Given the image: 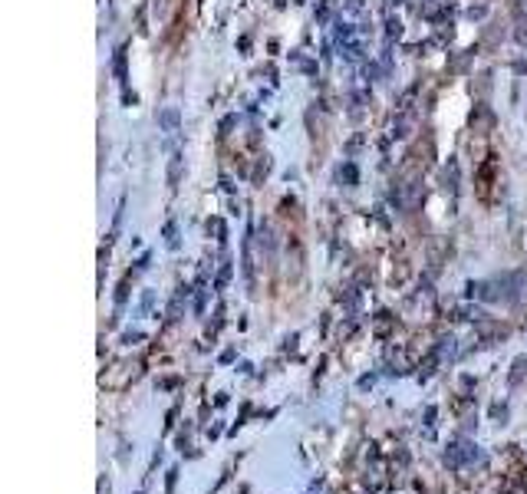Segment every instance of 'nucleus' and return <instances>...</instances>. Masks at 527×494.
I'll return each instance as SVG.
<instances>
[]
</instances>
